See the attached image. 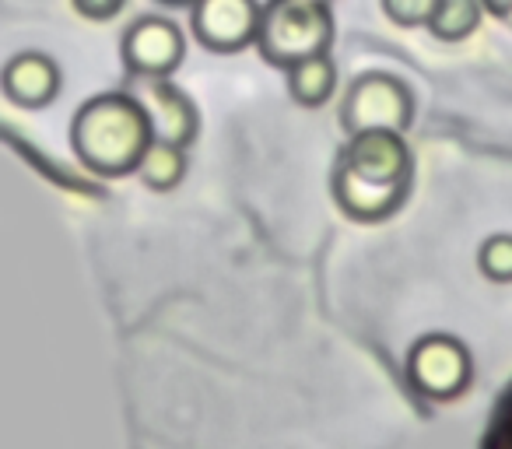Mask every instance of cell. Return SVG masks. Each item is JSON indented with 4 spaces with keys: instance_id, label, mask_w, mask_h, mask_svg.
I'll return each instance as SVG.
<instances>
[{
    "instance_id": "8fae6325",
    "label": "cell",
    "mask_w": 512,
    "mask_h": 449,
    "mask_svg": "<svg viewBox=\"0 0 512 449\" xmlns=\"http://www.w3.org/2000/svg\"><path fill=\"white\" fill-rule=\"evenodd\" d=\"M481 0H435L425 29L442 43H463L481 29Z\"/></svg>"
},
{
    "instance_id": "52a82bcc",
    "label": "cell",
    "mask_w": 512,
    "mask_h": 449,
    "mask_svg": "<svg viewBox=\"0 0 512 449\" xmlns=\"http://www.w3.org/2000/svg\"><path fill=\"white\" fill-rule=\"evenodd\" d=\"M120 53L134 78H172L186 57V36L169 18L148 15L123 32Z\"/></svg>"
},
{
    "instance_id": "4fadbf2b",
    "label": "cell",
    "mask_w": 512,
    "mask_h": 449,
    "mask_svg": "<svg viewBox=\"0 0 512 449\" xmlns=\"http://www.w3.org/2000/svg\"><path fill=\"white\" fill-rule=\"evenodd\" d=\"M477 267H481V274L491 281H512V236L509 232H498V236L484 239L481 250H477Z\"/></svg>"
},
{
    "instance_id": "8992f818",
    "label": "cell",
    "mask_w": 512,
    "mask_h": 449,
    "mask_svg": "<svg viewBox=\"0 0 512 449\" xmlns=\"http://www.w3.org/2000/svg\"><path fill=\"white\" fill-rule=\"evenodd\" d=\"M264 8L260 0H193V36L211 53H239L256 43Z\"/></svg>"
},
{
    "instance_id": "2e32d148",
    "label": "cell",
    "mask_w": 512,
    "mask_h": 449,
    "mask_svg": "<svg viewBox=\"0 0 512 449\" xmlns=\"http://www.w3.org/2000/svg\"><path fill=\"white\" fill-rule=\"evenodd\" d=\"M71 4L88 22H109V18H116L127 8V0H71Z\"/></svg>"
},
{
    "instance_id": "ac0fdd59",
    "label": "cell",
    "mask_w": 512,
    "mask_h": 449,
    "mask_svg": "<svg viewBox=\"0 0 512 449\" xmlns=\"http://www.w3.org/2000/svg\"><path fill=\"white\" fill-rule=\"evenodd\" d=\"M162 4H169V8H193V0H162Z\"/></svg>"
},
{
    "instance_id": "7c38bea8",
    "label": "cell",
    "mask_w": 512,
    "mask_h": 449,
    "mask_svg": "<svg viewBox=\"0 0 512 449\" xmlns=\"http://www.w3.org/2000/svg\"><path fill=\"white\" fill-rule=\"evenodd\" d=\"M137 176L144 179V186L151 190L165 193V190H176L186 176V148L183 144H172V141H151L148 151L141 155L137 162Z\"/></svg>"
},
{
    "instance_id": "9c48e42d",
    "label": "cell",
    "mask_w": 512,
    "mask_h": 449,
    "mask_svg": "<svg viewBox=\"0 0 512 449\" xmlns=\"http://www.w3.org/2000/svg\"><path fill=\"white\" fill-rule=\"evenodd\" d=\"M0 88L15 106L43 109L60 95V67L46 53H18L0 71Z\"/></svg>"
},
{
    "instance_id": "30bf717a",
    "label": "cell",
    "mask_w": 512,
    "mask_h": 449,
    "mask_svg": "<svg viewBox=\"0 0 512 449\" xmlns=\"http://www.w3.org/2000/svg\"><path fill=\"white\" fill-rule=\"evenodd\" d=\"M334 85H337V64L330 53H316V57L299 60V64L288 67V92L306 109H320L334 95Z\"/></svg>"
},
{
    "instance_id": "5bb4252c",
    "label": "cell",
    "mask_w": 512,
    "mask_h": 449,
    "mask_svg": "<svg viewBox=\"0 0 512 449\" xmlns=\"http://www.w3.org/2000/svg\"><path fill=\"white\" fill-rule=\"evenodd\" d=\"M481 449H512V383L505 386L495 411H491Z\"/></svg>"
},
{
    "instance_id": "277c9868",
    "label": "cell",
    "mask_w": 512,
    "mask_h": 449,
    "mask_svg": "<svg viewBox=\"0 0 512 449\" xmlns=\"http://www.w3.org/2000/svg\"><path fill=\"white\" fill-rule=\"evenodd\" d=\"M341 123L348 134L362 130H397L404 134L414 123V95L397 74L369 71L355 78L341 106Z\"/></svg>"
},
{
    "instance_id": "6da1fadb",
    "label": "cell",
    "mask_w": 512,
    "mask_h": 449,
    "mask_svg": "<svg viewBox=\"0 0 512 449\" xmlns=\"http://www.w3.org/2000/svg\"><path fill=\"white\" fill-rule=\"evenodd\" d=\"M414 179V155L397 130H362L351 134L334 165L330 190L348 218L386 221L404 207Z\"/></svg>"
},
{
    "instance_id": "3957f363",
    "label": "cell",
    "mask_w": 512,
    "mask_h": 449,
    "mask_svg": "<svg viewBox=\"0 0 512 449\" xmlns=\"http://www.w3.org/2000/svg\"><path fill=\"white\" fill-rule=\"evenodd\" d=\"M334 11L327 0H271L260 18L256 50L271 67H292L334 46Z\"/></svg>"
},
{
    "instance_id": "9a60e30c",
    "label": "cell",
    "mask_w": 512,
    "mask_h": 449,
    "mask_svg": "<svg viewBox=\"0 0 512 449\" xmlns=\"http://www.w3.org/2000/svg\"><path fill=\"white\" fill-rule=\"evenodd\" d=\"M435 0H383V15L400 29H418L428 22Z\"/></svg>"
},
{
    "instance_id": "e0dca14e",
    "label": "cell",
    "mask_w": 512,
    "mask_h": 449,
    "mask_svg": "<svg viewBox=\"0 0 512 449\" xmlns=\"http://www.w3.org/2000/svg\"><path fill=\"white\" fill-rule=\"evenodd\" d=\"M484 15L498 18V22H509L512 18V0H481Z\"/></svg>"
},
{
    "instance_id": "5b68a950",
    "label": "cell",
    "mask_w": 512,
    "mask_h": 449,
    "mask_svg": "<svg viewBox=\"0 0 512 449\" xmlns=\"http://www.w3.org/2000/svg\"><path fill=\"white\" fill-rule=\"evenodd\" d=\"M474 379V358L453 334H425L407 351V383L428 400H453Z\"/></svg>"
},
{
    "instance_id": "7a4b0ae2",
    "label": "cell",
    "mask_w": 512,
    "mask_h": 449,
    "mask_svg": "<svg viewBox=\"0 0 512 449\" xmlns=\"http://www.w3.org/2000/svg\"><path fill=\"white\" fill-rule=\"evenodd\" d=\"M155 141V127L137 95L106 92L88 99L71 120L74 155L95 176H130Z\"/></svg>"
},
{
    "instance_id": "ba28073f",
    "label": "cell",
    "mask_w": 512,
    "mask_h": 449,
    "mask_svg": "<svg viewBox=\"0 0 512 449\" xmlns=\"http://www.w3.org/2000/svg\"><path fill=\"white\" fill-rule=\"evenodd\" d=\"M137 99L144 102L151 116V127H155L158 141H172L190 148L193 137H197V106L186 92H179L169 78H141V92Z\"/></svg>"
}]
</instances>
